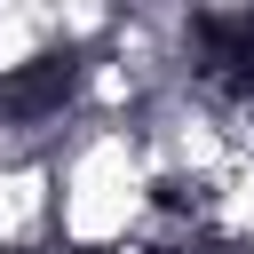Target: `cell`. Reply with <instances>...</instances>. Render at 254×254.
<instances>
[{
	"mask_svg": "<svg viewBox=\"0 0 254 254\" xmlns=\"http://www.w3.org/2000/svg\"><path fill=\"white\" fill-rule=\"evenodd\" d=\"M48 167H56V238L71 254H103V246H127L143 230V214H151V167H143L135 127L79 119Z\"/></svg>",
	"mask_w": 254,
	"mask_h": 254,
	"instance_id": "obj_1",
	"label": "cell"
},
{
	"mask_svg": "<svg viewBox=\"0 0 254 254\" xmlns=\"http://www.w3.org/2000/svg\"><path fill=\"white\" fill-rule=\"evenodd\" d=\"M0 254H56V167L48 159L0 167Z\"/></svg>",
	"mask_w": 254,
	"mask_h": 254,
	"instance_id": "obj_2",
	"label": "cell"
},
{
	"mask_svg": "<svg viewBox=\"0 0 254 254\" xmlns=\"http://www.w3.org/2000/svg\"><path fill=\"white\" fill-rule=\"evenodd\" d=\"M56 254H64V246H56Z\"/></svg>",
	"mask_w": 254,
	"mask_h": 254,
	"instance_id": "obj_3",
	"label": "cell"
}]
</instances>
